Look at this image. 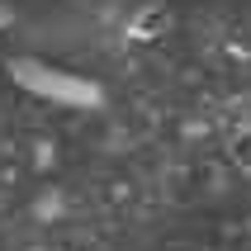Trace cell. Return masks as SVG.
Returning a JSON list of instances; mask_svg holds the SVG:
<instances>
[{
	"label": "cell",
	"mask_w": 251,
	"mask_h": 251,
	"mask_svg": "<svg viewBox=\"0 0 251 251\" xmlns=\"http://www.w3.org/2000/svg\"><path fill=\"white\" fill-rule=\"evenodd\" d=\"M10 81L33 100H48L57 109H100L104 104V90L100 81L81 76L71 67H57V62H43V57H10Z\"/></svg>",
	"instance_id": "obj_1"
},
{
	"label": "cell",
	"mask_w": 251,
	"mask_h": 251,
	"mask_svg": "<svg viewBox=\"0 0 251 251\" xmlns=\"http://www.w3.org/2000/svg\"><path fill=\"white\" fill-rule=\"evenodd\" d=\"M223 152H227V161H232V171L251 180V124H237L232 133H227V138H223Z\"/></svg>",
	"instance_id": "obj_2"
}]
</instances>
